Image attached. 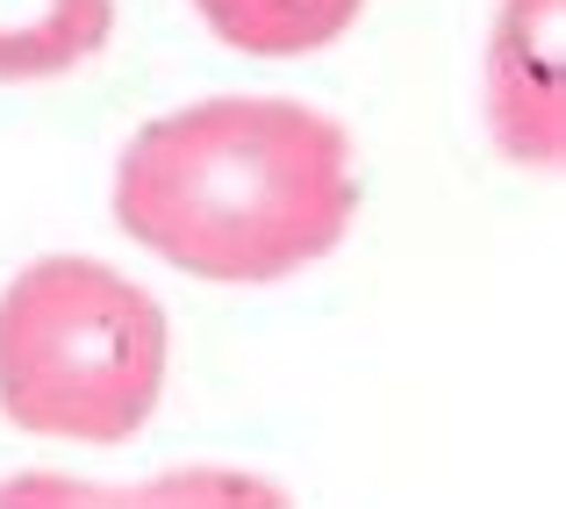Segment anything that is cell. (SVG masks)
<instances>
[{
	"mask_svg": "<svg viewBox=\"0 0 566 509\" xmlns=\"http://www.w3.org/2000/svg\"><path fill=\"white\" fill-rule=\"evenodd\" d=\"M115 37V0H0V86L57 80Z\"/></svg>",
	"mask_w": 566,
	"mask_h": 509,
	"instance_id": "obj_4",
	"label": "cell"
},
{
	"mask_svg": "<svg viewBox=\"0 0 566 509\" xmlns=\"http://www.w3.org/2000/svg\"><path fill=\"white\" fill-rule=\"evenodd\" d=\"M366 0H193L216 43L244 58H308L359 22Z\"/></svg>",
	"mask_w": 566,
	"mask_h": 509,
	"instance_id": "obj_5",
	"label": "cell"
},
{
	"mask_svg": "<svg viewBox=\"0 0 566 509\" xmlns=\"http://www.w3.org/2000/svg\"><path fill=\"white\" fill-rule=\"evenodd\" d=\"M166 387V309L108 259L22 266L0 288V416L57 445H129Z\"/></svg>",
	"mask_w": 566,
	"mask_h": 509,
	"instance_id": "obj_2",
	"label": "cell"
},
{
	"mask_svg": "<svg viewBox=\"0 0 566 509\" xmlns=\"http://www.w3.org/2000/svg\"><path fill=\"white\" fill-rule=\"evenodd\" d=\"M566 0H502L488 29V137L510 166L559 173L566 158Z\"/></svg>",
	"mask_w": 566,
	"mask_h": 509,
	"instance_id": "obj_3",
	"label": "cell"
},
{
	"mask_svg": "<svg viewBox=\"0 0 566 509\" xmlns=\"http://www.w3.org/2000/svg\"><path fill=\"white\" fill-rule=\"evenodd\" d=\"M359 216L345 123L287 94H208L144 123L115 166V222L216 288H273L331 259Z\"/></svg>",
	"mask_w": 566,
	"mask_h": 509,
	"instance_id": "obj_1",
	"label": "cell"
}]
</instances>
